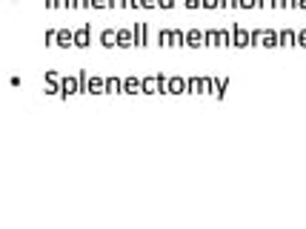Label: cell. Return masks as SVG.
I'll list each match as a JSON object with an SVG mask.
<instances>
[{
	"label": "cell",
	"mask_w": 306,
	"mask_h": 229,
	"mask_svg": "<svg viewBox=\"0 0 306 229\" xmlns=\"http://www.w3.org/2000/svg\"><path fill=\"white\" fill-rule=\"evenodd\" d=\"M166 83H169V78L166 75H152V78H143L140 80V86H143V95H158V92H163L166 95Z\"/></svg>",
	"instance_id": "obj_1"
},
{
	"label": "cell",
	"mask_w": 306,
	"mask_h": 229,
	"mask_svg": "<svg viewBox=\"0 0 306 229\" xmlns=\"http://www.w3.org/2000/svg\"><path fill=\"white\" fill-rule=\"evenodd\" d=\"M81 92V78H60V98H69V95H78Z\"/></svg>",
	"instance_id": "obj_2"
},
{
	"label": "cell",
	"mask_w": 306,
	"mask_h": 229,
	"mask_svg": "<svg viewBox=\"0 0 306 229\" xmlns=\"http://www.w3.org/2000/svg\"><path fill=\"white\" fill-rule=\"evenodd\" d=\"M132 32H135V46H138V49L149 46V23H140V20H138Z\"/></svg>",
	"instance_id": "obj_3"
},
{
	"label": "cell",
	"mask_w": 306,
	"mask_h": 229,
	"mask_svg": "<svg viewBox=\"0 0 306 229\" xmlns=\"http://www.w3.org/2000/svg\"><path fill=\"white\" fill-rule=\"evenodd\" d=\"M89 40H92V26L86 23V26H81L78 32H74V46H78V49H86Z\"/></svg>",
	"instance_id": "obj_4"
},
{
	"label": "cell",
	"mask_w": 306,
	"mask_h": 229,
	"mask_svg": "<svg viewBox=\"0 0 306 229\" xmlns=\"http://www.w3.org/2000/svg\"><path fill=\"white\" fill-rule=\"evenodd\" d=\"M55 46H60V49H69V46H74V32H69V29H58Z\"/></svg>",
	"instance_id": "obj_5"
},
{
	"label": "cell",
	"mask_w": 306,
	"mask_h": 229,
	"mask_svg": "<svg viewBox=\"0 0 306 229\" xmlns=\"http://www.w3.org/2000/svg\"><path fill=\"white\" fill-rule=\"evenodd\" d=\"M132 46H135V32L117 29V49H132Z\"/></svg>",
	"instance_id": "obj_6"
},
{
	"label": "cell",
	"mask_w": 306,
	"mask_h": 229,
	"mask_svg": "<svg viewBox=\"0 0 306 229\" xmlns=\"http://www.w3.org/2000/svg\"><path fill=\"white\" fill-rule=\"evenodd\" d=\"M46 95H60V75L58 72H46Z\"/></svg>",
	"instance_id": "obj_7"
},
{
	"label": "cell",
	"mask_w": 306,
	"mask_h": 229,
	"mask_svg": "<svg viewBox=\"0 0 306 229\" xmlns=\"http://www.w3.org/2000/svg\"><path fill=\"white\" fill-rule=\"evenodd\" d=\"M183 92H186V80L177 78V75H172L169 83H166V95H183Z\"/></svg>",
	"instance_id": "obj_8"
},
{
	"label": "cell",
	"mask_w": 306,
	"mask_h": 229,
	"mask_svg": "<svg viewBox=\"0 0 306 229\" xmlns=\"http://www.w3.org/2000/svg\"><path fill=\"white\" fill-rule=\"evenodd\" d=\"M203 43H206V32H200V29H192V32H186V46L197 49V46H203Z\"/></svg>",
	"instance_id": "obj_9"
},
{
	"label": "cell",
	"mask_w": 306,
	"mask_h": 229,
	"mask_svg": "<svg viewBox=\"0 0 306 229\" xmlns=\"http://www.w3.org/2000/svg\"><path fill=\"white\" fill-rule=\"evenodd\" d=\"M186 92L189 95H203L206 92V78H189L186 80Z\"/></svg>",
	"instance_id": "obj_10"
},
{
	"label": "cell",
	"mask_w": 306,
	"mask_h": 229,
	"mask_svg": "<svg viewBox=\"0 0 306 229\" xmlns=\"http://www.w3.org/2000/svg\"><path fill=\"white\" fill-rule=\"evenodd\" d=\"M86 92H92V95H106V78H89Z\"/></svg>",
	"instance_id": "obj_11"
},
{
	"label": "cell",
	"mask_w": 306,
	"mask_h": 229,
	"mask_svg": "<svg viewBox=\"0 0 306 229\" xmlns=\"http://www.w3.org/2000/svg\"><path fill=\"white\" fill-rule=\"evenodd\" d=\"M100 46H106V49H115L117 46V32L115 29H103L100 32Z\"/></svg>",
	"instance_id": "obj_12"
},
{
	"label": "cell",
	"mask_w": 306,
	"mask_h": 229,
	"mask_svg": "<svg viewBox=\"0 0 306 229\" xmlns=\"http://www.w3.org/2000/svg\"><path fill=\"white\" fill-rule=\"evenodd\" d=\"M143 92V86H140L138 78H123V95H138Z\"/></svg>",
	"instance_id": "obj_13"
},
{
	"label": "cell",
	"mask_w": 306,
	"mask_h": 229,
	"mask_svg": "<svg viewBox=\"0 0 306 229\" xmlns=\"http://www.w3.org/2000/svg\"><path fill=\"white\" fill-rule=\"evenodd\" d=\"M249 43H252V35L235 26V46H249Z\"/></svg>",
	"instance_id": "obj_14"
},
{
	"label": "cell",
	"mask_w": 306,
	"mask_h": 229,
	"mask_svg": "<svg viewBox=\"0 0 306 229\" xmlns=\"http://www.w3.org/2000/svg\"><path fill=\"white\" fill-rule=\"evenodd\" d=\"M115 92H123V80L106 78V95H115Z\"/></svg>",
	"instance_id": "obj_15"
},
{
	"label": "cell",
	"mask_w": 306,
	"mask_h": 229,
	"mask_svg": "<svg viewBox=\"0 0 306 229\" xmlns=\"http://www.w3.org/2000/svg\"><path fill=\"white\" fill-rule=\"evenodd\" d=\"M158 46H172V29H161L158 32Z\"/></svg>",
	"instance_id": "obj_16"
},
{
	"label": "cell",
	"mask_w": 306,
	"mask_h": 229,
	"mask_svg": "<svg viewBox=\"0 0 306 229\" xmlns=\"http://www.w3.org/2000/svg\"><path fill=\"white\" fill-rule=\"evenodd\" d=\"M206 46H220V32L209 29V32H206Z\"/></svg>",
	"instance_id": "obj_17"
},
{
	"label": "cell",
	"mask_w": 306,
	"mask_h": 229,
	"mask_svg": "<svg viewBox=\"0 0 306 229\" xmlns=\"http://www.w3.org/2000/svg\"><path fill=\"white\" fill-rule=\"evenodd\" d=\"M72 0H46V9H69Z\"/></svg>",
	"instance_id": "obj_18"
},
{
	"label": "cell",
	"mask_w": 306,
	"mask_h": 229,
	"mask_svg": "<svg viewBox=\"0 0 306 229\" xmlns=\"http://www.w3.org/2000/svg\"><path fill=\"white\" fill-rule=\"evenodd\" d=\"M183 43H186V35L181 29H172V46H183Z\"/></svg>",
	"instance_id": "obj_19"
},
{
	"label": "cell",
	"mask_w": 306,
	"mask_h": 229,
	"mask_svg": "<svg viewBox=\"0 0 306 229\" xmlns=\"http://www.w3.org/2000/svg\"><path fill=\"white\" fill-rule=\"evenodd\" d=\"M277 43H284V46H292V43H295V35H292V32H284V35L277 37Z\"/></svg>",
	"instance_id": "obj_20"
},
{
	"label": "cell",
	"mask_w": 306,
	"mask_h": 229,
	"mask_svg": "<svg viewBox=\"0 0 306 229\" xmlns=\"http://www.w3.org/2000/svg\"><path fill=\"white\" fill-rule=\"evenodd\" d=\"M72 9H92V0H72Z\"/></svg>",
	"instance_id": "obj_21"
},
{
	"label": "cell",
	"mask_w": 306,
	"mask_h": 229,
	"mask_svg": "<svg viewBox=\"0 0 306 229\" xmlns=\"http://www.w3.org/2000/svg\"><path fill=\"white\" fill-rule=\"evenodd\" d=\"M55 37H58V29H49L46 32V46H55Z\"/></svg>",
	"instance_id": "obj_22"
},
{
	"label": "cell",
	"mask_w": 306,
	"mask_h": 229,
	"mask_svg": "<svg viewBox=\"0 0 306 229\" xmlns=\"http://www.w3.org/2000/svg\"><path fill=\"white\" fill-rule=\"evenodd\" d=\"M200 6H203V9H215V6H220V0H200Z\"/></svg>",
	"instance_id": "obj_23"
},
{
	"label": "cell",
	"mask_w": 306,
	"mask_h": 229,
	"mask_svg": "<svg viewBox=\"0 0 306 229\" xmlns=\"http://www.w3.org/2000/svg\"><path fill=\"white\" fill-rule=\"evenodd\" d=\"M140 6L143 9H158V0H140Z\"/></svg>",
	"instance_id": "obj_24"
},
{
	"label": "cell",
	"mask_w": 306,
	"mask_h": 229,
	"mask_svg": "<svg viewBox=\"0 0 306 229\" xmlns=\"http://www.w3.org/2000/svg\"><path fill=\"white\" fill-rule=\"evenodd\" d=\"M175 6V0H158V9H172Z\"/></svg>",
	"instance_id": "obj_25"
},
{
	"label": "cell",
	"mask_w": 306,
	"mask_h": 229,
	"mask_svg": "<svg viewBox=\"0 0 306 229\" xmlns=\"http://www.w3.org/2000/svg\"><path fill=\"white\" fill-rule=\"evenodd\" d=\"M255 3H258V0H238V6H243V9H252Z\"/></svg>",
	"instance_id": "obj_26"
},
{
	"label": "cell",
	"mask_w": 306,
	"mask_h": 229,
	"mask_svg": "<svg viewBox=\"0 0 306 229\" xmlns=\"http://www.w3.org/2000/svg\"><path fill=\"white\" fill-rule=\"evenodd\" d=\"M92 6H95V9H103V6H109V0H92Z\"/></svg>",
	"instance_id": "obj_27"
},
{
	"label": "cell",
	"mask_w": 306,
	"mask_h": 229,
	"mask_svg": "<svg viewBox=\"0 0 306 229\" xmlns=\"http://www.w3.org/2000/svg\"><path fill=\"white\" fill-rule=\"evenodd\" d=\"M183 3H186V9H197V6H200V0H183Z\"/></svg>",
	"instance_id": "obj_28"
},
{
	"label": "cell",
	"mask_w": 306,
	"mask_h": 229,
	"mask_svg": "<svg viewBox=\"0 0 306 229\" xmlns=\"http://www.w3.org/2000/svg\"><path fill=\"white\" fill-rule=\"evenodd\" d=\"M220 46H229V32H220Z\"/></svg>",
	"instance_id": "obj_29"
},
{
	"label": "cell",
	"mask_w": 306,
	"mask_h": 229,
	"mask_svg": "<svg viewBox=\"0 0 306 229\" xmlns=\"http://www.w3.org/2000/svg\"><path fill=\"white\" fill-rule=\"evenodd\" d=\"M115 6H126V0H109V9H115Z\"/></svg>",
	"instance_id": "obj_30"
},
{
	"label": "cell",
	"mask_w": 306,
	"mask_h": 229,
	"mask_svg": "<svg viewBox=\"0 0 306 229\" xmlns=\"http://www.w3.org/2000/svg\"><path fill=\"white\" fill-rule=\"evenodd\" d=\"M220 6H226V9H229V6H238V0H220Z\"/></svg>",
	"instance_id": "obj_31"
},
{
	"label": "cell",
	"mask_w": 306,
	"mask_h": 229,
	"mask_svg": "<svg viewBox=\"0 0 306 229\" xmlns=\"http://www.w3.org/2000/svg\"><path fill=\"white\" fill-rule=\"evenodd\" d=\"M126 6H132V9H138V6H140V0H126Z\"/></svg>",
	"instance_id": "obj_32"
}]
</instances>
